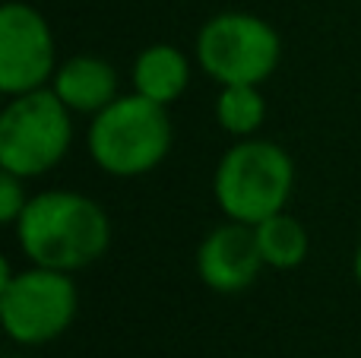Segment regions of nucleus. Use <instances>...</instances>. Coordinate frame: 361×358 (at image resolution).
<instances>
[{
	"mask_svg": "<svg viewBox=\"0 0 361 358\" xmlns=\"http://www.w3.org/2000/svg\"><path fill=\"white\" fill-rule=\"evenodd\" d=\"M23 254L38 266L76 273L105 257L111 245V219L86 194L42 190L29 197L16 226Z\"/></svg>",
	"mask_w": 361,
	"mask_h": 358,
	"instance_id": "f257e3e1",
	"label": "nucleus"
},
{
	"mask_svg": "<svg viewBox=\"0 0 361 358\" xmlns=\"http://www.w3.org/2000/svg\"><path fill=\"white\" fill-rule=\"evenodd\" d=\"M171 114L169 105L130 92L118 95L92 118L86 146L92 162L114 178H137L159 168L171 152Z\"/></svg>",
	"mask_w": 361,
	"mask_h": 358,
	"instance_id": "f03ea898",
	"label": "nucleus"
},
{
	"mask_svg": "<svg viewBox=\"0 0 361 358\" xmlns=\"http://www.w3.org/2000/svg\"><path fill=\"white\" fill-rule=\"evenodd\" d=\"M295 187V162L279 143L260 137L238 140L222 152L212 175V197L225 219L257 226L282 213Z\"/></svg>",
	"mask_w": 361,
	"mask_h": 358,
	"instance_id": "7ed1b4c3",
	"label": "nucleus"
},
{
	"mask_svg": "<svg viewBox=\"0 0 361 358\" xmlns=\"http://www.w3.org/2000/svg\"><path fill=\"white\" fill-rule=\"evenodd\" d=\"M73 143V111L51 86L13 95L0 111V168L38 178L57 168Z\"/></svg>",
	"mask_w": 361,
	"mask_h": 358,
	"instance_id": "20e7f679",
	"label": "nucleus"
},
{
	"mask_svg": "<svg viewBox=\"0 0 361 358\" xmlns=\"http://www.w3.org/2000/svg\"><path fill=\"white\" fill-rule=\"evenodd\" d=\"M197 61L219 86H263L282 61V38L254 13H219L197 32Z\"/></svg>",
	"mask_w": 361,
	"mask_h": 358,
	"instance_id": "39448f33",
	"label": "nucleus"
},
{
	"mask_svg": "<svg viewBox=\"0 0 361 358\" xmlns=\"http://www.w3.org/2000/svg\"><path fill=\"white\" fill-rule=\"evenodd\" d=\"M80 311L73 273L32 264L0 283V323L19 346H44L70 330Z\"/></svg>",
	"mask_w": 361,
	"mask_h": 358,
	"instance_id": "423d86ee",
	"label": "nucleus"
},
{
	"mask_svg": "<svg viewBox=\"0 0 361 358\" xmlns=\"http://www.w3.org/2000/svg\"><path fill=\"white\" fill-rule=\"evenodd\" d=\"M57 73V44L42 10L10 0L0 10V92L23 95L51 86Z\"/></svg>",
	"mask_w": 361,
	"mask_h": 358,
	"instance_id": "0eeeda50",
	"label": "nucleus"
},
{
	"mask_svg": "<svg viewBox=\"0 0 361 358\" xmlns=\"http://www.w3.org/2000/svg\"><path fill=\"white\" fill-rule=\"evenodd\" d=\"M254 226L225 219L197 247V276L206 289L219 295H238L250 289L263 270Z\"/></svg>",
	"mask_w": 361,
	"mask_h": 358,
	"instance_id": "6e6552de",
	"label": "nucleus"
},
{
	"mask_svg": "<svg viewBox=\"0 0 361 358\" xmlns=\"http://www.w3.org/2000/svg\"><path fill=\"white\" fill-rule=\"evenodd\" d=\"M51 89L73 114H89V118H95L102 108H108L121 95L118 70L111 67V61L99 54H73L63 63H57Z\"/></svg>",
	"mask_w": 361,
	"mask_h": 358,
	"instance_id": "1a4fd4ad",
	"label": "nucleus"
},
{
	"mask_svg": "<svg viewBox=\"0 0 361 358\" xmlns=\"http://www.w3.org/2000/svg\"><path fill=\"white\" fill-rule=\"evenodd\" d=\"M130 76H133V92L137 95L171 108L187 92V86H190V61L175 44L159 42L140 51Z\"/></svg>",
	"mask_w": 361,
	"mask_h": 358,
	"instance_id": "9d476101",
	"label": "nucleus"
},
{
	"mask_svg": "<svg viewBox=\"0 0 361 358\" xmlns=\"http://www.w3.org/2000/svg\"><path fill=\"white\" fill-rule=\"evenodd\" d=\"M257 235V247H260V257L269 270H295V266L305 264L307 257V228L301 226V219H295L292 213H273L263 222L254 226Z\"/></svg>",
	"mask_w": 361,
	"mask_h": 358,
	"instance_id": "9b49d317",
	"label": "nucleus"
},
{
	"mask_svg": "<svg viewBox=\"0 0 361 358\" xmlns=\"http://www.w3.org/2000/svg\"><path fill=\"white\" fill-rule=\"evenodd\" d=\"M263 121H267V99H263L260 86H250V82L219 86L216 124L222 127L228 137H235V140L257 137Z\"/></svg>",
	"mask_w": 361,
	"mask_h": 358,
	"instance_id": "f8f14e48",
	"label": "nucleus"
},
{
	"mask_svg": "<svg viewBox=\"0 0 361 358\" xmlns=\"http://www.w3.org/2000/svg\"><path fill=\"white\" fill-rule=\"evenodd\" d=\"M25 203H29V194H25V178L0 168V222L16 226L19 216H23V209H25Z\"/></svg>",
	"mask_w": 361,
	"mask_h": 358,
	"instance_id": "ddd939ff",
	"label": "nucleus"
},
{
	"mask_svg": "<svg viewBox=\"0 0 361 358\" xmlns=\"http://www.w3.org/2000/svg\"><path fill=\"white\" fill-rule=\"evenodd\" d=\"M352 273H355V283L361 285V241L355 247V257H352Z\"/></svg>",
	"mask_w": 361,
	"mask_h": 358,
	"instance_id": "4468645a",
	"label": "nucleus"
}]
</instances>
